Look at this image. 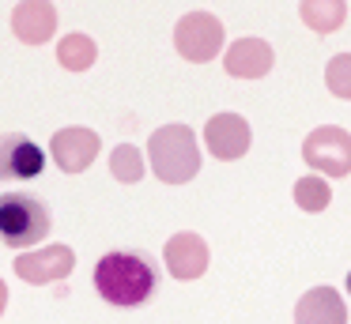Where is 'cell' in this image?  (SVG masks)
Wrapping results in <instances>:
<instances>
[{
  "label": "cell",
  "instance_id": "13",
  "mask_svg": "<svg viewBox=\"0 0 351 324\" xmlns=\"http://www.w3.org/2000/svg\"><path fill=\"white\" fill-rule=\"evenodd\" d=\"M295 321L298 324H343L348 321V309H343L340 294L332 286H313L310 294H302L295 309Z\"/></svg>",
  "mask_w": 351,
  "mask_h": 324
},
{
  "label": "cell",
  "instance_id": "12",
  "mask_svg": "<svg viewBox=\"0 0 351 324\" xmlns=\"http://www.w3.org/2000/svg\"><path fill=\"white\" fill-rule=\"evenodd\" d=\"M272 45L261 42V38H238V42H230V49L223 53V68H227V75H234V79H261V75L272 68Z\"/></svg>",
  "mask_w": 351,
  "mask_h": 324
},
{
  "label": "cell",
  "instance_id": "5",
  "mask_svg": "<svg viewBox=\"0 0 351 324\" xmlns=\"http://www.w3.org/2000/svg\"><path fill=\"white\" fill-rule=\"evenodd\" d=\"M174 45L185 60L193 64H208L223 53V23L212 12H189L178 19L174 27Z\"/></svg>",
  "mask_w": 351,
  "mask_h": 324
},
{
  "label": "cell",
  "instance_id": "15",
  "mask_svg": "<svg viewBox=\"0 0 351 324\" xmlns=\"http://www.w3.org/2000/svg\"><path fill=\"white\" fill-rule=\"evenodd\" d=\"M95 57H99V45L91 42L87 34H64L61 42H57V60H61V68H69V72H87V68L95 64Z\"/></svg>",
  "mask_w": 351,
  "mask_h": 324
},
{
  "label": "cell",
  "instance_id": "8",
  "mask_svg": "<svg viewBox=\"0 0 351 324\" xmlns=\"http://www.w3.org/2000/svg\"><path fill=\"white\" fill-rule=\"evenodd\" d=\"M76 268V253L69 245H49V249H38V253H19L16 256V275L23 283H57V279L72 275Z\"/></svg>",
  "mask_w": 351,
  "mask_h": 324
},
{
  "label": "cell",
  "instance_id": "18",
  "mask_svg": "<svg viewBox=\"0 0 351 324\" xmlns=\"http://www.w3.org/2000/svg\"><path fill=\"white\" fill-rule=\"evenodd\" d=\"M325 83H328V90H332L336 98L351 102V53H336V57L328 60Z\"/></svg>",
  "mask_w": 351,
  "mask_h": 324
},
{
  "label": "cell",
  "instance_id": "6",
  "mask_svg": "<svg viewBox=\"0 0 351 324\" xmlns=\"http://www.w3.org/2000/svg\"><path fill=\"white\" fill-rule=\"evenodd\" d=\"M204 143L215 158L223 162H234L250 151L253 143V132H250V121L242 113H215L212 121L204 125Z\"/></svg>",
  "mask_w": 351,
  "mask_h": 324
},
{
  "label": "cell",
  "instance_id": "3",
  "mask_svg": "<svg viewBox=\"0 0 351 324\" xmlns=\"http://www.w3.org/2000/svg\"><path fill=\"white\" fill-rule=\"evenodd\" d=\"M49 234V208L34 196L4 192L0 196V241L8 249H31Z\"/></svg>",
  "mask_w": 351,
  "mask_h": 324
},
{
  "label": "cell",
  "instance_id": "10",
  "mask_svg": "<svg viewBox=\"0 0 351 324\" xmlns=\"http://www.w3.org/2000/svg\"><path fill=\"white\" fill-rule=\"evenodd\" d=\"M162 260H167L170 275L189 283V279H200L208 271V245H204L200 234L182 230V234H174V238L162 245Z\"/></svg>",
  "mask_w": 351,
  "mask_h": 324
},
{
  "label": "cell",
  "instance_id": "17",
  "mask_svg": "<svg viewBox=\"0 0 351 324\" xmlns=\"http://www.w3.org/2000/svg\"><path fill=\"white\" fill-rule=\"evenodd\" d=\"M110 173H114L121 185H132V181L144 177V158H140V147L132 143H117L110 151Z\"/></svg>",
  "mask_w": 351,
  "mask_h": 324
},
{
  "label": "cell",
  "instance_id": "11",
  "mask_svg": "<svg viewBox=\"0 0 351 324\" xmlns=\"http://www.w3.org/2000/svg\"><path fill=\"white\" fill-rule=\"evenodd\" d=\"M57 30V8L49 0H19L12 12V34L27 45L49 42Z\"/></svg>",
  "mask_w": 351,
  "mask_h": 324
},
{
  "label": "cell",
  "instance_id": "20",
  "mask_svg": "<svg viewBox=\"0 0 351 324\" xmlns=\"http://www.w3.org/2000/svg\"><path fill=\"white\" fill-rule=\"evenodd\" d=\"M348 294H351V271H348Z\"/></svg>",
  "mask_w": 351,
  "mask_h": 324
},
{
  "label": "cell",
  "instance_id": "19",
  "mask_svg": "<svg viewBox=\"0 0 351 324\" xmlns=\"http://www.w3.org/2000/svg\"><path fill=\"white\" fill-rule=\"evenodd\" d=\"M4 306H8V286H4V279H0V313H4Z\"/></svg>",
  "mask_w": 351,
  "mask_h": 324
},
{
  "label": "cell",
  "instance_id": "1",
  "mask_svg": "<svg viewBox=\"0 0 351 324\" xmlns=\"http://www.w3.org/2000/svg\"><path fill=\"white\" fill-rule=\"evenodd\" d=\"M95 290L110 306H144L155 294V268L136 253H106L95 264Z\"/></svg>",
  "mask_w": 351,
  "mask_h": 324
},
{
  "label": "cell",
  "instance_id": "16",
  "mask_svg": "<svg viewBox=\"0 0 351 324\" xmlns=\"http://www.w3.org/2000/svg\"><path fill=\"white\" fill-rule=\"evenodd\" d=\"M295 203L302 211H310V215H317V211H325L332 203V188H328L325 177H298L295 181Z\"/></svg>",
  "mask_w": 351,
  "mask_h": 324
},
{
  "label": "cell",
  "instance_id": "4",
  "mask_svg": "<svg viewBox=\"0 0 351 324\" xmlns=\"http://www.w3.org/2000/svg\"><path fill=\"white\" fill-rule=\"evenodd\" d=\"M302 158L310 170L328 173V177H348L351 173V132L340 125H321L306 136Z\"/></svg>",
  "mask_w": 351,
  "mask_h": 324
},
{
  "label": "cell",
  "instance_id": "7",
  "mask_svg": "<svg viewBox=\"0 0 351 324\" xmlns=\"http://www.w3.org/2000/svg\"><path fill=\"white\" fill-rule=\"evenodd\" d=\"M42 166H46V155L31 136H0V181H31L42 173Z\"/></svg>",
  "mask_w": 351,
  "mask_h": 324
},
{
  "label": "cell",
  "instance_id": "9",
  "mask_svg": "<svg viewBox=\"0 0 351 324\" xmlns=\"http://www.w3.org/2000/svg\"><path fill=\"white\" fill-rule=\"evenodd\" d=\"M49 155H53V162L61 166L64 173H84L87 166L99 158V136L91 132V128H61V132L49 140Z\"/></svg>",
  "mask_w": 351,
  "mask_h": 324
},
{
  "label": "cell",
  "instance_id": "14",
  "mask_svg": "<svg viewBox=\"0 0 351 324\" xmlns=\"http://www.w3.org/2000/svg\"><path fill=\"white\" fill-rule=\"evenodd\" d=\"M298 15H302V23L313 34H336L343 27V19H348V4L343 0H302Z\"/></svg>",
  "mask_w": 351,
  "mask_h": 324
},
{
  "label": "cell",
  "instance_id": "2",
  "mask_svg": "<svg viewBox=\"0 0 351 324\" xmlns=\"http://www.w3.org/2000/svg\"><path fill=\"white\" fill-rule=\"evenodd\" d=\"M147 158L159 181L167 185H185L200 173V147L189 125H162L147 140Z\"/></svg>",
  "mask_w": 351,
  "mask_h": 324
}]
</instances>
